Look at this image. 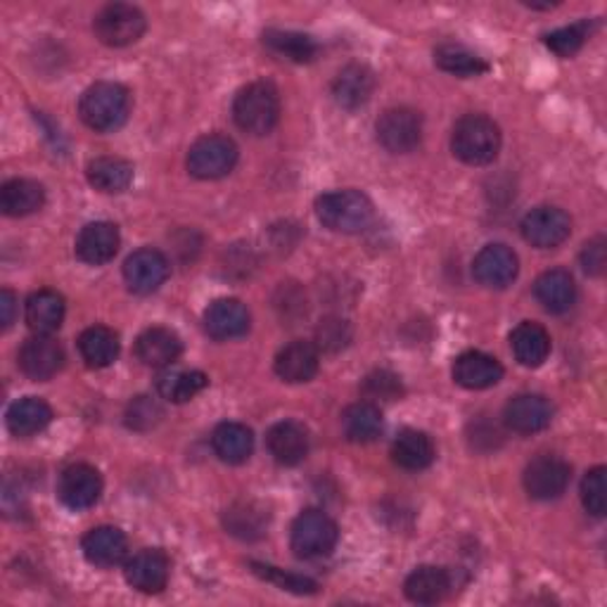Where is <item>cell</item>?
I'll list each match as a JSON object with an SVG mask.
<instances>
[{
    "mask_svg": "<svg viewBox=\"0 0 607 607\" xmlns=\"http://www.w3.org/2000/svg\"><path fill=\"white\" fill-rule=\"evenodd\" d=\"M45 202V190L36 180L29 178H12L0 188V209L5 217H29L38 211Z\"/></svg>",
    "mask_w": 607,
    "mask_h": 607,
    "instance_id": "obj_30",
    "label": "cell"
},
{
    "mask_svg": "<svg viewBox=\"0 0 607 607\" xmlns=\"http://www.w3.org/2000/svg\"><path fill=\"white\" fill-rule=\"evenodd\" d=\"M318 366H321V354H318V346L311 342H304V340L287 344L276 356V373L280 379H285V383H290V385L309 383V379L316 377Z\"/></svg>",
    "mask_w": 607,
    "mask_h": 607,
    "instance_id": "obj_21",
    "label": "cell"
},
{
    "mask_svg": "<svg viewBox=\"0 0 607 607\" xmlns=\"http://www.w3.org/2000/svg\"><path fill=\"white\" fill-rule=\"evenodd\" d=\"M318 338V349H323V352H340V349L346 346V342L352 340V330L340 318H328L316 330Z\"/></svg>",
    "mask_w": 607,
    "mask_h": 607,
    "instance_id": "obj_45",
    "label": "cell"
},
{
    "mask_svg": "<svg viewBox=\"0 0 607 607\" xmlns=\"http://www.w3.org/2000/svg\"><path fill=\"white\" fill-rule=\"evenodd\" d=\"M607 264V252H605V240L596 238L591 240L588 245L582 252V266L588 273V276H603Z\"/></svg>",
    "mask_w": 607,
    "mask_h": 607,
    "instance_id": "obj_46",
    "label": "cell"
},
{
    "mask_svg": "<svg viewBox=\"0 0 607 607\" xmlns=\"http://www.w3.org/2000/svg\"><path fill=\"white\" fill-rule=\"evenodd\" d=\"M264 45L271 53L297 65L313 63L318 55V43L311 36L299 32H283V29H268L264 34Z\"/></svg>",
    "mask_w": 607,
    "mask_h": 607,
    "instance_id": "obj_37",
    "label": "cell"
},
{
    "mask_svg": "<svg viewBox=\"0 0 607 607\" xmlns=\"http://www.w3.org/2000/svg\"><path fill=\"white\" fill-rule=\"evenodd\" d=\"M205 328L219 342L242 338L250 330V311L240 299H217L205 311Z\"/></svg>",
    "mask_w": 607,
    "mask_h": 607,
    "instance_id": "obj_19",
    "label": "cell"
},
{
    "mask_svg": "<svg viewBox=\"0 0 607 607\" xmlns=\"http://www.w3.org/2000/svg\"><path fill=\"white\" fill-rule=\"evenodd\" d=\"M404 591L408 600H413L418 605L442 603L451 591V574L444 567L422 565L408 574Z\"/></svg>",
    "mask_w": 607,
    "mask_h": 607,
    "instance_id": "obj_27",
    "label": "cell"
},
{
    "mask_svg": "<svg viewBox=\"0 0 607 607\" xmlns=\"http://www.w3.org/2000/svg\"><path fill=\"white\" fill-rule=\"evenodd\" d=\"M81 551L90 565L100 570H112L126 560L129 539L117 527H96L84 537Z\"/></svg>",
    "mask_w": 607,
    "mask_h": 607,
    "instance_id": "obj_16",
    "label": "cell"
},
{
    "mask_svg": "<svg viewBox=\"0 0 607 607\" xmlns=\"http://www.w3.org/2000/svg\"><path fill=\"white\" fill-rule=\"evenodd\" d=\"M102 494V477L96 467L86 463L69 465L57 482V498L69 510H86L98 504Z\"/></svg>",
    "mask_w": 607,
    "mask_h": 607,
    "instance_id": "obj_11",
    "label": "cell"
},
{
    "mask_svg": "<svg viewBox=\"0 0 607 607\" xmlns=\"http://www.w3.org/2000/svg\"><path fill=\"white\" fill-rule=\"evenodd\" d=\"M88 184L104 195L129 190L133 180V164L121 157H98L86 166Z\"/></svg>",
    "mask_w": 607,
    "mask_h": 607,
    "instance_id": "obj_32",
    "label": "cell"
},
{
    "mask_svg": "<svg viewBox=\"0 0 607 607\" xmlns=\"http://www.w3.org/2000/svg\"><path fill=\"white\" fill-rule=\"evenodd\" d=\"M572 233V221L563 209L537 207L522 219V235L539 250H551L563 245Z\"/></svg>",
    "mask_w": 607,
    "mask_h": 607,
    "instance_id": "obj_10",
    "label": "cell"
},
{
    "mask_svg": "<svg viewBox=\"0 0 607 607\" xmlns=\"http://www.w3.org/2000/svg\"><path fill=\"white\" fill-rule=\"evenodd\" d=\"M14 311H18V297L10 290H3L0 293V325L5 330L14 323Z\"/></svg>",
    "mask_w": 607,
    "mask_h": 607,
    "instance_id": "obj_47",
    "label": "cell"
},
{
    "mask_svg": "<svg viewBox=\"0 0 607 607\" xmlns=\"http://www.w3.org/2000/svg\"><path fill=\"white\" fill-rule=\"evenodd\" d=\"M266 446L276 463L299 465L309 453V432L295 420H283L268 430Z\"/></svg>",
    "mask_w": 607,
    "mask_h": 607,
    "instance_id": "obj_20",
    "label": "cell"
},
{
    "mask_svg": "<svg viewBox=\"0 0 607 607\" xmlns=\"http://www.w3.org/2000/svg\"><path fill=\"white\" fill-rule=\"evenodd\" d=\"M254 572L264 576V580L278 584L280 588L285 591H293V594H316V582L307 580V576H295V574H285L283 570L278 567H268V565H260L254 563L252 565Z\"/></svg>",
    "mask_w": 607,
    "mask_h": 607,
    "instance_id": "obj_44",
    "label": "cell"
},
{
    "mask_svg": "<svg viewBox=\"0 0 607 607\" xmlns=\"http://www.w3.org/2000/svg\"><path fill=\"white\" fill-rule=\"evenodd\" d=\"M586 38H588V22H576L545 36V45H549V48L560 57H572L582 51Z\"/></svg>",
    "mask_w": 607,
    "mask_h": 607,
    "instance_id": "obj_41",
    "label": "cell"
},
{
    "mask_svg": "<svg viewBox=\"0 0 607 607\" xmlns=\"http://www.w3.org/2000/svg\"><path fill=\"white\" fill-rule=\"evenodd\" d=\"M363 394H366V399L371 404H375V401H397L404 394V387H401V379L394 373L375 371L366 379H363Z\"/></svg>",
    "mask_w": 607,
    "mask_h": 607,
    "instance_id": "obj_42",
    "label": "cell"
},
{
    "mask_svg": "<svg viewBox=\"0 0 607 607\" xmlns=\"http://www.w3.org/2000/svg\"><path fill=\"white\" fill-rule=\"evenodd\" d=\"M534 295L549 313H565L576 301V285L567 271L553 268L539 276V280L534 283Z\"/></svg>",
    "mask_w": 607,
    "mask_h": 607,
    "instance_id": "obj_26",
    "label": "cell"
},
{
    "mask_svg": "<svg viewBox=\"0 0 607 607\" xmlns=\"http://www.w3.org/2000/svg\"><path fill=\"white\" fill-rule=\"evenodd\" d=\"M53 420V408L38 397H24L8 408V430L14 437H34Z\"/></svg>",
    "mask_w": 607,
    "mask_h": 607,
    "instance_id": "obj_31",
    "label": "cell"
},
{
    "mask_svg": "<svg viewBox=\"0 0 607 607\" xmlns=\"http://www.w3.org/2000/svg\"><path fill=\"white\" fill-rule=\"evenodd\" d=\"M375 90V76L368 67L349 65L332 81V98L344 110H358L366 104Z\"/></svg>",
    "mask_w": 607,
    "mask_h": 607,
    "instance_id": "obj_24",
    "label": "cell"
},
{
    "mask_svg": "<svg viewBox=\"0 0 607 607\" xmlns=\"http://www.w3.org/2000/svg\"><path fill=\"white\" fill-rule=\"evenodd\" d=\"M520 262L518 254H515L506 245H487L479 250L473 264L475 280L489 290H504L515 278H518Z\"/></svg>",
    "mask_w": 607,
    "mask_h": 607,
    "instance_id": "obj_14",
    "label": "cell"
},
{
    "mask_svg": "<svg viewBox=\"0 0 607 607\" xmlns=\"http://www.w3.org/2000/svg\"><path fill=\"white\" fill-rule=\"evenodd\" d=\"M223 525L228 529V534H233L242 541H254L264 537V531L268 527V510L260 504H254V500H240V504L225 510Z\"/></svg>",
    "mask_w": 607,
    "mask_h": 607,
    "instance_id": "obj_34",
    "label": "cell"
},
{
    "mask_svg": "<svg viewBox=\"0 0 607 607\" xmlns=\"http://www.w3.org/2000/svg\"><path fill=\"white\" fill-rule=\"evenodd\" d=\"M238 164V145L228 135L209 133L188 152V172L195 178L217 180L231 174Z\"/></svg>",
    "mask_w": 607,
    "mask_h": 607,
    "instance_id": "obj_6",
    "label": "cell"
},
{
    "mask_svg": "<svg viewBox=\"0 0 607 607\" xmlns=\"http://www.w3.org/2000/svg\"><path fill=\"white\" fill-rule=\"evenodd\" d=\"M391 455H394V463H397L399 467L418 473V470H424L432 465L434 444H432V439L420 430H404V432H399L397 439H394Z\"/></svg>",
    "mask_w": 607,
    "mask_h": 607,
    "instance_id": "obj_33",
    "label": "cell"
},
{
    "mask_svg": "<svg viewBox=\"0 0 607 607\" xmlns=\"http://www.w3.org/2000/svg\"><path fill=\"white\" fill-rule=\"evenodd\" d=\"M207 385H209V379L200 371H166L157 379V389L162 397L174 401V404L190 401Z\"/></svg>",
    "mask_w": 607,
    "mask_h": 607,
    "instance_id": "obj_38",
    "label": "cell"
},
{
    "mask_svg": "<svg viewBox=\"0 0 607 607\" xmlns=\"http://www.w3.org/2000/svg\"><path fill=\"white\" fill-rule=\"evenodd\" d=\"M316 217L328 231L361 233L371 225L375 209L368 197L358 190H335L318 197Z\"/></svg>",
    "mask_w": 607,
    "mask_h": 607,
    "instance_id": "obj_2",
    "label": "cell"
},
{
    "mask_svg": "<svg viewBox=\"0 0 607 607\" xmlns=\"http://www.w3.org/2000/svg\"><path fill=\"white\" fill-rule=\"evenodd\" d=\"M147 29L145 14L126 3H112L102 8L96 14L93 32L100 43L110 45V48H124L135 41H141Z\"/></svg>",
    "mask_w": 607,
    "mask_h": 607,
    "instance_id": "obj_7",
    "label": "cell"
},
{
    "mask_svg": "<svg viewBox=\"0 0 607 607\" xmlns=\"http://www.w3.org/2000/svg\"><path fill=\"white\" fill-rule=\"evenodd\" d=\"M504 418L512 432L534 434L551 424L553 406L549 404V399L539 397V394H520V397L508 401Z\"/></svg>",
    "mask_w": 607,
    "mask_h": 607,
    "instance_id": "obj_18",
    "label": "cell"
},
{
    "mask_svg": "<svg viewBox=\"0 0 607 607\" xmlns=\"http://www.w3.org/2000/svg\"><path fill=\"white\" fill-rule=\"evenodd\" d=\"M510 349L520 366L525 368H539L541 363L551 354V335L545 332L543 325L525 321L512 330L510 335Z\"/></svg>",
    "mask_w": 607,
    "mask_h": 607,
    "instance_id": "obj_25",
    "label": "cell"
},
{
    "mask_svg": "<svg viewBox=\"0 0 607 607\" xmlns=\"http://www.w3.org/2000/svg\"><path fill=\"white\" fill-rule=\"evenodd\" d=\"M582 504L594 518H603L607 512V470L603 465L588 470L582 479Z\"/></svg>",
    "mask_w": 607,
    "mask_h": 607,
    "instance_id": "obj_40",
    "label": "cell"
},
{
    "mask_svg": "<svg viewBox=\"0 0 607 607\" xmlns=\"http://www.w3.org/2000/svg\"><path fill=\"white\" fill-rule=\"evenodd\" d=\"M340 529L338 522L323 510H304L293 525L290 543L297 558L313 560L330 555L338 545Z\"/></svg>",
    "mask_w": 607,
    "mask_h": 607,
    "instance_id": "obj_5",
    "label": "cell"
},
{
    "mask_svg": "<svg viewBox=\"0 0 607 607\" xmlns=\"http://www.w3.org/2000/svg\"><path fill=\"white\" fill-rule=\"evenodd\" d=\"M434 63L442 71L461 76V79H467V76H479L489 69V65L484 63L482 57H477L475 53H470L467 48H463V45H455V43L439 45L434 51Z\"/></svg>",
    "mask_w": 607,
    "mask_h": 607,
    "instance_id": "obj_39",
    "label": "cell"
},
{
    "mask_svg": "<svg viewBox=\"0 0 607 607\" xmlns=\"http://www.w3.org/2000/svg\"><path fill=\"white\" fill-rule=\"evenodd\" d=\"M79 114L88 129L98 133H112L126 124L131 114V96L121 84L100 81L86 88L79 102Z\"/></svg>",
    "mask_w": 607,
    "mask_h": 607,
    "instance_id": "obj_1",
    "label": "cell"
},
{
    "mask_svg": "<svg viewBox=\"0 0 607 607\" xmlns=\"http://www.w3.org/2000/svg\"><path fill=\"white\" fill-rule=\"evenodd\" d=\"M377 141L394 155L413 152L422 141V117L411 108H391L377 119Z\"/></svg>",
    "mask_w": 607,
    "mask_h": 607,
    "instance_id": "obj_8",
    "label": "cell"
},
{
    "mask_svg": "<svg viewBox=\"0 0 607 607\" xmlns=\"http://www.w3.org/2000/svg\"><path fill=\"white\" fill-rule=\"evenodd\" d=\"M570 479L572 467L558 455H539L525 470V489L537 500L560 498L567 492Z\"/></svg>",
    "mask_w": 607,
    "mask_h": 607,
    "instance_id": "obj_9",
    "label": "cell"
},
{
    "mask_svg": "<svg viewBox=\"0 0 607 607\" xmlns=\"http://www.w3.org/2000/svg\"><path fill=\"white\" fill-rule=\"evenodd\" d=\"M451 150L470 166L492 164L500 150V131L489 117L467 114L453 126Z\"/></svg>",
    "mask_w": 607,
    "mask_h": 607,
    "instance_id": "obj_3",
    "label": "cell"
},
{
    "mask_svg": "<svg viewBox=\"0 0 607 607\" xmlns=\"http://www.w3.org/2000/svg\"><path fill=\"white\" fill-rule=\"evenodd\" d=\"M169 558L157 549H145L141 553H135L124 567L129 586L141 591V594H162L166 584H169Z\"/></svg>",
    "mask_w": 607,
    "mask_h": 607,
    "instance_id": "obj_15",
    "label": "cell"
},
{
    "mask_svg": "<svg viewBox=\"0 0 607 607\" xmlns=\"http://www.w3.org/2000/svg\"><path fill=\"white\" fill-rule=\"evenodd\" d=\"M26 325L36 335H53V332L65 321V299L53 290H38L26 299L24 307Z\"/></svg>",
    "mask_w": 607,
    "mask_h": 607,
    "instance_id": "obj_28",
    "label": "cell"
},
{
    "mask_svg": "<svg viewBox=\"0 0 607 607\" xmlns=\"http://www.w3.org/2000/svg\"><path fill=\"white\" fill-rule=\"evenodd\" d=\"M119 228L110 221H96L81 228L79 238H76V256L84 264L102 266L112 262L119 252Z\"/></svg>",
    "mask_w": 607,
    "mask_h": 607,
    "instance_id": "obj_17",
    "label": "cell"
},
{
    "mask_svg": "<svg viewBox=\"0 0 607 607\" xmlns=\"http://www.w3.org/2000/svg\"><path fill=\"white\" fill-rule=\"evenodd\" d=\"M164 418V411L157 399L152 397H135L126 408V424L131 430L147 432Z\"/></svg>",
    "mask_w": 607,
    "mask_h": 607,
    "instance_id": "obj_43",
    "label": "cell"
},
{
    "mask_svg": "<svg viewBox=\"0 0 607 607\" xmlns=\"http://www.w3.org/2000/svg\"><path fill=\"white\" fill-rule=\"evenodd\" d=\"M180 352H184V344H180V338L169 328H147L135 340V356L150 368H172Z\"/></svg>",
    "mask_w": 607,
    "mask_h": 607,
    "instance_id": "obj_22",
    "label": "cell"
},
{
    "mask_svg": "<svg viewBox=\"0 0 607 607\" xmlns=\"http://www.w3.org/2000/svg\"><path fill=\"white\" fill-rule=\"evenodd\" d=\"M211 446L214 453L228 465L245 463L254 451V434L242 422H221L211 434Z\"/></svg>",
    "mask_w": 607,
    "mask_h": 607,
    "instance_id": "obj_29",
    "label": "cell"
},
{
    "mask_svg": "<svg viewBox=\"0 0 607 607\" xmlns=\"http://www.w3.org/2000/svg\"><path fill=\"white\" fill-rule=\"evenodd\" d=\"M504 366L482 352H465L453 363V379L465 389H489L500 383Z\"/></svg>",
    "mask_w": 607,
    "mask_h": 607,
    "instance_id": "obj_23",
    "label": "cell"
},
{
    "mask_svg": "<svg viewBox=\"0 0 607 607\" xmlns=\"http://www.w3.org/2000/svg\"><path fill=\"white\" fill-rule=\"evenodd\" d=\"M169 278V262L159 250L143 247L133 252L124 264V280L135 295H152Z\"/></svg>",
    "mask_w": 607,
    "mask_h": 607,
    "instance_id": "obj_12",
    "label": "cell"
},
{
    "mask_svg": "<svg viewBox=\"0 0 607 607\" xmlns=\"http://www.w3.org/2000/svg\"><path fill=\"white\" fill-rule=\"evenodd\" d=\"M342 430L349 442L368 444L383 432V411L371 401L352 404L342 416Z\"/></svg>",
    "mask_w": 607,
    "mask_h": 607,
    "instance_id": "obj_35",
    "label": "cell"
},
{
    "mask_svg": "<svg viewBox=\"0 0 607 607\" xmlns=\"http://www.w3.org/2000/svg\"><path fill=\"white\" fill-rule=\"evenodd\" d=\"M18 363L29 379L45 383L63 371L65 352L51 335H36L22 344Z\"/></svg>",
    "mask_w": 607,
    "mask_h": 607,
    "instance_id": "obj_13",
    "label": "cell"
},
{
    "mask_svg": "<svg viewBox=\"0 0 607 607\" xmlns=\"http://www.w3.org/2000/svg\"><path fill=\"white\" fill-rule=\"evenodd\" d=\"M79 352H81V358L86 361V366L90 368L112 366L119 356L117 332L104 325H93L84 330L79 338Z\"/></svg>",
    "mask_w": 607,
    "mask_h": 607,
    "instance_id": "obj_36",
    "label": "cell"
},
{
    "mask_svg": "<svg viewBox=\"0 0 607 607\" xmlns=\"http://www.w3.org/2000/svg\"><path fill=\"white\" fill-rule=\"evenodd\" d=\"M280 98L278 90L268 81H254L235 96L233 119L235 124L252 135H266L278 124Z\"/></svg>",
    "mask_w": 607,
    "mask_h": 607,
    "instance_id": "obj_4",
    "label": "cell"
}]
</instances>
